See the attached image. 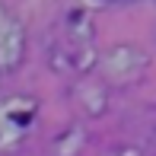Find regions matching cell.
Segmentation results:
<instances>
[]
</instances>
